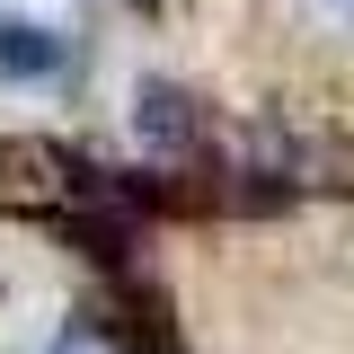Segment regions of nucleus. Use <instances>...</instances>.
Segmentation results:
<instances>
[{"label":"nucleus","instance_id":"nucleus-3","mask_svg":"<svg viewBox=\"0 0 354 354\" xmlns=\"http://www.w3.org/2000/svg\"><path fill=\"white\" fill-rule=\"evenodd\" d=\"M53 354H88V346H80V337H62V346H53Z\"/></svg>","mask_w":354,"mask_h":354},{"label":"nucleus","instance_id":"nucleus-1","mask_svg":"<svg viewBox=\"0 0 354 354\" xmlns=\"http://www.w3.org/2000/svg\"><path fill=\"white\" fill-rule=\"evenodd\" d=\"M62 62H71V44L53 36V27H27V18H0V80H53V71H62Z\"/></svg>","mask_w":354,"mask_h":354},{"label":"nucleus","instance_id":"nucleus-2","mask_svg":"<svg viewBox=\"0 0 354 354\" xmlns=\"http://www.w3.org/2000/svg\"><path fill=\"white\" fill-rule=\"evenodd\" d=\"M142 133H151L160 151H177V142L195 133V115H186V97H177L169 80H151V88H142Z\"/></svg>","mask_w":354,"mask_h":354}]
</instances>
